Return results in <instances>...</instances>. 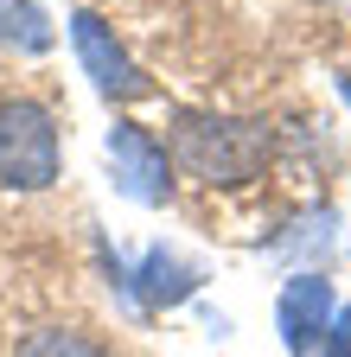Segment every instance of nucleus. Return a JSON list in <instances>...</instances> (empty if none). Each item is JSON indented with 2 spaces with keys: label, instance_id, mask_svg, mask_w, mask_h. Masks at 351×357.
<instances>
[{
  "label": "nucleus",
  "instance_id": "nucleus-1",
  "mask_svg": "<svg viewBox=\"0 0 351 357\" xmlns=\"http://www.w3.org/2000/svg\"><path fill=\"white\" fill-rule=\"evenodd\" d=\"M275 128L243 115H179L172 128V166L198 185H249L269 172Z\"/></svg>",
  "mask_w": 351,
  "mask_h": 357
},
{
  "label": "nucleus",
  "instance_id": "nucleus-2",
  "mask_svg": "<svg viewBox=\"0 0 351 357\" xmlns=\"http://www.w3.org/2000/svg\"><path fill=\"white\" fill-rule=\"evenodd\" d=\"M58 121L45 102L32 96H7L0 102V185L7 192H45L58 185Z\"/></svg>",
  "mask_w": 351,
  "mask_h": 357
},
{
  "label": "nucleus",
  "instance_id": "nucleus-3",
  "mask_svg": "<svg viewBox=\"0 0 351 357\" xmlns=\"http://www.w3.org/2000/svg\"><path fill=\"white\" fill-rule=\"evenodd\" d=\"M70 45H77V64H83V77L96 83V96H109V102H135V96H147V77H141V64L121 52V38L96 20V13H70Z\"/></svg>",
  "mask_w": 351,
  "mask_h": 357
},
{
  "label": "nucleus",
  "instance_id": "nucleus-4",
  "mask_svg": "<svg viewBox=\"0 0 351 357\" xmlns=\"http://www.w3.org/2000/svg\"><path fill=\"white\" fill-rule=\"evenodd\" d=\"M103 147H109V172H115V192H121V198H135V204H166V192H172V160H166V147L154 141L147 128L115 121Z\"/></svg>",
  "mask_w": 351,
  "mask_h": 357
},
{
  "label": "nucleus",
  "instance_id": "nucleus-5",
  "mask_svg": "<svg viewBox=\"0 0 351 357\" xmlns=\"http://www.w3.org/2000/svg\"><path fill=\"white\" fill-rule=\"evenodd\" d=\"M332 319H338L332 281H326V275H287V287H281V300H275V332H281L287 357H320Z\"/></svg>",
  "mask_w": 351,
  "mask_h": 357
},
{
  "label": "nucleus",
  "instance_id": "nucleus-6",
  "mask_svg": "<svg viewBox=\"0 0 351 357\" xmlns=\"http://www.w3.org/2000/svg\"><path fill=\"white\" fill-rule=\"evenodd\" d=\"M128 281H141V300H147V306H179V300H192V294H198V281H204V275H198L186 255H172V249H147V255H141V268H135Z\"/></svg>",
  "mask_w": 351,
  "mask_h": 357
},
{
  "label": "nucleus",
  "instance_id": "nucleus-7",
  "mask_svg": "<svg viewBox=\"0 0 351 357\" xmlns=\"http://www.w3.org/2000/svg\"><path fill=\"white\" fill-rule=\"evenodd\" d=\"M0 45L7 52H52V13H45V0H0Z\"/></svg>",
  "mask_w": 351,
  "mask_h": 357
},
{
  "label": "nucleus",
  "instance_id": "nucleus-8",
  "mask_svg": "<svg viewBox=\"0 0 351 357\" xmlns=\"http://www.w3.org/2000/svg\"><path fill=\"white\" fill-rule=\"evenodd\" d=\"M20 357H109L90 332H77V326H45V332H32L20 344Z\"/></svg>",
  "mask_w": 351,
  "mask_h": 357
},
{
  "label": "nucleus",
  "instance_id": "nucleus-9",
  "mask_svg": "<svg viewBox=\"0 0 351 357\" xmlns=\"http://www.w3.org/2000/svg\"><path fill=\"white\" fill-rule=\"evenodd\" d=\"M320 357H351V306H338V319H332V332H326Z\"/></svg>",
  "mask_w": 351,
  "mask_h": 357
}]
</instances>
